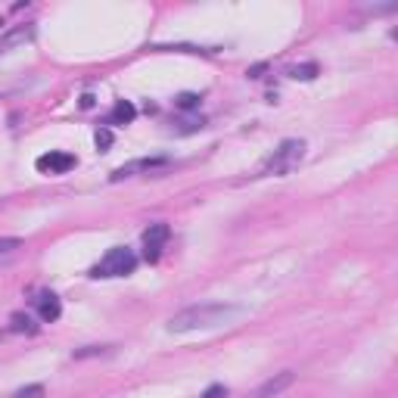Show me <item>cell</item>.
<instances>
[{"label":"cell","instance_id":"5b68a950","mask_svg":"<svg viewBox=\"0 0 398 398\" xmlns=\"http://www.w3.org/2000/svg\"><path fill=\"white\" fill-rule=\"evenodd\" d=\"M34 165H38V171H47V174H66L75 169V156H69V152H47Z\"/></svg>","mask_w":398,"mask_h":398},{"label":"cell","instance_id":"7c38bea8","mask_svg":"<svg viewBox=\"0 0 398 398\" xmlns=\"http://www.w3.org/2000/svg\"><path fill=\"white\" fill-rule=\"evenodd\" d=\"M19 249H22V240H19V236H3V240H0V262L13 258Z\"/></svg>","mask_w":398,"mask_h":398},{"label":"cell","instance_id":"ffe728a7","mask_svg":"<svg viewBox=\"0 0 398 398\" xmlns=\"http://www.w3.org/2000/svg\"><path fill=\"white\" fill-rule=\"evenodd\" d=\"M262 72H264V66H253L246 75H253V78H258V75H262Z\"/></svg>","mask_w":398,"mask_h":398},{"label":"cell","instance_id":"9c48e42d","mask_svg":"<svg viewBox=\"0 0 398 398\" xmlns=\"http://www.w3.org/2000/svg\"><path fill=\"white\" fill-rule=\"evenodd\" d=\"M134 115H137V109L131 106L128 100H118L113 106V113H109V118H106V125H131Z\"/></svg>","mask_w":398,"mask_h":398},{"label":"cell","instance_id":"e0dca14e","mask_svg":"<svg viewBox=\"0 0 398 398\" xmlns=\"http://www.w3.org/2000/svg\"><path fill=\"white\" fill-rule=\"evenodd\" d=\"M13 398H44V386L41 383H34V386H25V389H19Z\"/></svg>","mask_w":398,"mask_h":398},{"label":"cell","instance_id":"4fadbf2b","mask_svg":"<svg viewBox=\"0 0 398 398\" xmlns=\"http://www.w3.org/2000/svg\"><path fill=\"white\" fill-rule=\"evenodd\" d=\"M202 128H206L202 115H193V118H184V122L174 125V134H193V131H202Z\"/></svg>","mask_w":398,"mask_h":398},{"label":"cell","instance_id":"8992f818","mask_svg":"<svg viewBox=\"0 0 398 398\" xmlns=\"http://www.w3.org/2000/svg\"><path fill=\"white\" fill-rule=\"evenodd\" d=\"M292 380H296V374H292V370L274 374L271 380H264L262 386L255 389V395H253V398H277V395L283 392V389H290V386H292Z\"/></svg>","mask_w":398,"mask_h":398},{"label":"cell","instance_id":"5bb4252c","mask_svg":"<svg viewBox=\"0 0 398 398\" xmlns=\"http://www.w3.org/2000/svg\"><path fill=\"white\" fill-rule=\"evenodd\" d=\"M10 330L13 333H34V330H38V327H34L31 324V318H29V314H13V318H10Z\"/></svg>","mask_w":398,"mask_h":398},{"label":"cell","instance_id":"52a82bcc","mask_svg":"<svg viewBox=\"0 0 398 398\" xmlns=\"http://www.w3.org/2000/svg\"><path fill=\"white\" fill-rule=\"evenodd\" d=\"M169 165V159H137V162H128L122 165V169H115L113 174H109V180H122V178H131V174L137 171H159Z\"/></svg>","mask_w":398,"mask_h":398},{"label":"cell","instance_id":"d6986e66","mask_svg":"<svg viewBox=\"0 0 398 398\" xmlns=\"http://www.w3.org/2000/svg\"><path fill=\"white\" fill-rule=\"evenodd\" d=\"M225 395H227V389L221 386V383H215V386H208V389H206V392H202L199 398H225Z\"/></svg>","mask_w":398,"mask_h":398},{"label":"cell","instance_id":"2e32d148","mask_svg":"<svg viewBox=\"0 0 398 398\" xmlns=\"http://www.w3.org/2000/svg\"><path fill=\"white\" fill-rule=\"evenodd\" d=\"M94 141H97V150H103V152H106L109 146H113V131H109V128H100V131H97V137H94Z\"/></svg>","mask_w":398,"mask_h":398},{"label":"cell","instance_id":"ac0fdd59","mask_svg":"<svg viewBox=\"0 0 398 398\" xmlns=\"http://www.w3.org/2000/svg\"><path fill=\"white\" fill-rule=\"evenodd\" d=\"M174 103H178V109H197L199 106V97L197 94H180Z\"/></svg>","mask_w":398,"mask_h":398},{"label":"cell","instance_id":"8fae6325","mask_svg":"<svg viewBox=\"0 0 398 398\" xmlns=\"http://www.w3.org/2000/svg\"><path fill=\"white\" fill-rule=\"evenodd\" d=\"M31 34H34V29H31V25H25V29H16V31H10V34H6L3 41H0V53H3L6 47H13V44H22V41H29Z\"/></svg>","mask_w":398,"mask_h":398},{"label":"cell","instance_id":"ba28073f","mask_svg":"<svg viewBox=\"0 0 398 398\" xmlns=\"http://www.w3.org/2000/svg\"><path fill=\"white\" fill-rule=\"evenodd\" d=\"M38 314H41V320H44V324H53V320L62 314L59 299L53 296V292H44V296L38 299Z\"/></svg>","mask_w":398,"mask_h":398},{"label":"cell","instance_id":"6da1fadb","mask_svg":"<svg viewBox=\"0 0 398 398\" xmlns=\"http://www.w3.org/2000/svg\"><path fill=\"white\" fill-rule=\"evenodd\" d=\"M243 314L240 305L227 302H199L190 308L178 311L169 320V333H193V330H215V327H227Z\"/></svg>","mask_w":398,"mask_h":398},{"label":"cell","instance_id":"277c9868","mask_svg":"<svg viewBox=\"0 0 398 398\" xmlns=\"http://www.w3.org/2000/svg\"><path fill=\"white\" fill-rule=\"evenodd\" d=\"M171 236V230L169 225H150L143 230V255H146V262H156L159 255H162V246H165V240Z\"/></svg>","mask_w":398,"mask_h":398},{"label":"cell","instance_id":"30bf717a","mask_svg":"<svg viewBox=\"0 0 398 398\" xmlns=\"http://www.w3.org/2000/svg\"><path fill=\"white\" fill-rule=\"evenodd\" d=\"M318 62H302V66H292V69H286V75L290 78H296V81H311V78H318Z\"/></svg>","mask_w":398,"mask_h":398},{"label":"cell","instance_id":"9a60e30c","mask_svg":"<svg viewBox=\"0 0 398 398\" xmlns=\"http://www.w3.org/2000/svg\"><path fill=\"white\" fill-rule=\"evenodd\" d=\"M109 346H85V348H75L72 358L75 361H85V358H97V355H106Z\"/></svg>","mask_w":398,"mask_h":398},{"label":"cell","instance_id":"7a4b0ae2","mask_svg":"<svg viewBox=\"0 0 398 398\" xmlns=\"http://www.w3.org/2000/svg\"><path fill=\"white\" fill-rule=\"evenodd\" d=\"M302 159H305V141H283L271 156L262 159V165L255 169L253 178H271V174L280 178V174H290Z\"/></svg>","mask_w":398,"mask_h":398},{"label":"cell","instance_id":"3957f363","mask_svg":"<svg viewBox=\"0 0 398 398\" xmlns=\"http://www.w3.org/2000/svg\"><path fill=\"white\" fill-rule=\"evenodd\" d=\"M134 268H137V255L128 246H113L100 258V264L90 271V277H125Z\"/></svg>","mask_w":398,"mask_h":398}]
</instances>
